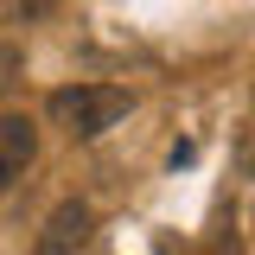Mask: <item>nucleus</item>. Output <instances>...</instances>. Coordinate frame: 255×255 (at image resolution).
Returning a JSON list of instances; mask_svg holds the SVG:
<instances>
[{
    "label": "nucleus",
    "mask_w": 255,
    "mask_h": 255,
    "mask_svg": "<svg viewBox=\"0 0 255 255\" xmlns=\"http://www.w3.org/2000/svg\"><path fill=\"white\" fill-rule=\"evenodd\" d=\"M96 236V211L83 198H64L58 211L45 217V236H38V255H77L83 243Z\"/></svg>",
    "instance_id": "3"
},
{
    "label": "nucleus",
    "mask_w": 255,
    "mask_h": 255,
    "mask_svg": "<svg viewBox=\"0 0 255 255\" xmlns=\"http://www.w3.org/2000/svg\"><path fill=\"white\" fill-rule=\"evenodd\" d=\"M32 159H38V122L19 115V109H6L0 115V198L32 172Z\"/></svg>",
    "instance_id": "2"
},
{
    "label": "nucleus",
    "mask_w": 255,
    "mask_h": 255,
    "mask_svg": "<svg viewBox=\"0 0 255 255\" xmlns=\"http://www.w3.org/2000/svg\"><path fill=\"white\" fill-rule=\"evenodd\" d=\"M128 109H134V96L115 90V83H64V90L45 96L51 128H64L70 140H96V134H109Z\"/></svg>",
    "instance_id": "1"
}]
</instances>
